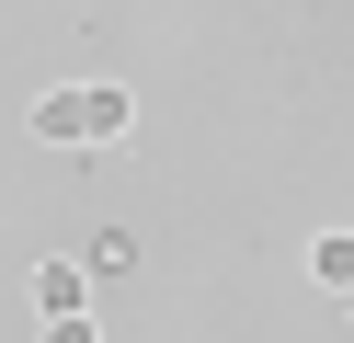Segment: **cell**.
Wrapping results in <instances>:
<instances>
[{"instance_id":"1","label":"cell","mask_w":354,"mask_h":343,"mask_svg":"<svg viewBox=\"0 0 354 343\" xmlns=\"http://www.w3.org/2000/svg\"><path fill=\"white\" fill-rule=\"evenodd\" d=\"M35 137H57V149H103V137H126V91L115 80H69V91H46V103H35Z\"/></svg>"},{"instance_id":"2","label":"cell","mask_w":354,"mask_h":343,"mask_svg":"<svg viewBox=\"0 0 354 343\" xmlns=\"http://www.w3.org/2000/svg\"><path fill=\"white\" fill-rule=\"evenodd\" d=\"M308 274H320V286H354V229H320V240H308Z\"/></svg>"},{"instance_id":"3","label":"cell","mask_w":354,"mask_h":343,"mask_svg":"<svg viewBox=\"0 0 354 343\" xmlns=\"http://www.w3.org/2000/svg\"><path fill=\"white\" fill-rule=\"evenodd\" d=\"M35 309H46V320H80V263H46V274H35Z\"/></svg>"}]
</instances>
